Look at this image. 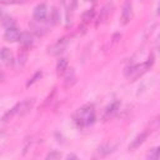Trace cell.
I'll use <instances>...</instances> for the list:
<instances>
[{"label":"cell","mask_w":160,"mask_h":160,"mask_svg":"<svg viewBox=\"0 0 160 160\" xmlns=\"http://www.w3.org/2000/svg\"><path fill=\"white\" fill-rule=\"evenodd\" d=\"M94 15H95V11H94V9H89V10H86V11L82 14V16H81V19H82V22H84V24H88V22H90V21L92 20Z\"/></svg>","instance_id":"cell-19"},{"label":"cell","mask_w":160,"mask_h":160,"mask_svg":"<svg viewBox=\"0 0 160 160\" xmlns=\"http://www.w3.org/2000/svg\"><path fill=\"white\" fill-rule=\"evenodd\" d=\"M26 59H28V50L22 48V49L19 51L18 60H16V61H14V62H16V68H18V69H21V68L25 65Z\"/></svg>","instance_id":"cell-14"},{"label":"cell","mask_w":160,"mask_h":160,"mask_svg":"<svg viewBox=\"0 0 160 160\" xmlns=\"http://www.w3.org/2000/svg\"><path fill=\"white\" fill-rule=\"evenodd\" d=\"M68 42H69V40H68V38L65 36V38H61V39H59L51 48H49V54H51V55H54V56H58V55H60L64 50H65V48H66V45H68Z\"/></svg>","instance_id":"cell-5"},{"label":"cell","mask_w":160,"mask_h":160,"mask_svg":"<svg viewBox=\"0 0 160 160\" xmlns=\"http://www.w3.org/2000/svg\"><path fill=\"white\" fill-rule=\"evenodd\" d=\"M74 121L80 128H86L95 121V109L91 104L82 105L74 114Z\"/></svg>","instance_id":"cell-1"},{"label":"cell","mask_w":160,"mask_h":160,"mask_svg":"<svg viewBox=\"0 0 160 160\" xmlns=\"http://www.w3.org/2000/svg\"><path fill=\"white\" fill-rule=\"evenodd\" d=\"M15 115H19V102H18L14 108H11V109L2 116V121H8V120H10L11 118H14Z\"/></svg>","instance_id":"cell-18"},{"label":"cell","mask_w":160,"mask_h":160,"mask_svg":"<svg viewBox=\"0 0 160 160\" xmlns=\"http://www.w3.org/2000/svg\"><path fill=\"white\" fill-rule=\"evenodd\" d=\"M116 110H118V102H114V104H111L108 109H106V111H105V118H109V116H111L114 112H116Z\"/></svg>","instance_id":"cell-23"},{"label":"cell","mask_w":160,"mask_h":160,"mask_svg":"<svg viewBox=\"0 0 160 160\" xmlns=\"http://www.w3.org/2000/svg\"><path fill=\"white\" fill-rule=\"evenodd\" d=\"M0 24L8 29V28L15 26V20H14L12 18H10V16H2L1 20H0Z\"/></svg>","instance_id":"cell-20"},{"label":"cell","mask_w":160,"mask_h":160,"mask_svg":"<svg viewBox=\"0 0 160 160\" xmlns=\"http://www.w3.org/2000/svg\"><path fill=\"white\" fill-rule=\"evenodd\" d=\"M0 14H1V11H0Z\"/></svg>","instance_id":"cell-30"},{"label":"cell","mask_w":160,"mask_h":160,"mask_svg":"<svg viewBox=\"0 0 160 160\" xmlns=\"http://www.w3.org/2000/svg\"><path fill=\"white\" fill-rule=\"evenodd\" d=\"M4 78H5V74H4L2 69L0 68V81H2V80H4Z\"/></svg>","instance_id":"cell-27"},{"label":"cell","mask_w":160,"mask_h":160,"mask_svg":"<svg viewBox=\"0 0 160 160\" xmlns=\"http://www.w3.org/2000/svg\"><path fill=\"white\" fill-rule=\"evenodd\" d=\"M41 75H42V74H41V71H38V72H35V74H34V76H32V78H31L29 81H28L26 86H30V85H32L34 82H36V81H38V79H40V78H41Z\"/></svg>","instance_id":"cell-25"},{"label":"cell","mask_w":160,"mask_h":160,"mask_svg":"<svg viewBox=\"0 0 160 160\" xmlns=\"http://www.w3.org/2000/svg\"><path fill=\"white\" fill-rule=\"evenodd\" d=\"M0 58L6 65H12L14 61H15L14 60V55H12V52H11V50L9 48H2L0 50Z\"/></svg>","instance_id":"cell-9"},{"label":"cell","mask_w":160,"mask_h":160,"mask_svg":"<svg viewBox=\"0 0 160 160\" xmlns=\"http://www.w3.org/2000/svg\"><path fill=\"white\" fill-rule=\"evenodd\" d=\"M19 42L21 44V46L26 50H29L30 48L34 46L35 44V36L32 32L30 31H24V32H20V36H19Z\"/></svg>","instance_id":"cell-3"},{"label":"cell","mask_w":160,"mask_h":160,"mask_svg":"<svg viewBox=\"0 0 160 160\" xmlns=\"http://www.w3.org/2000/svg\"><path fill=\"white\" fill-rule=\"evenodd\" d=\"M65 79H64V85H65V88H70V86H72L74 84H75V81H76V76H75V71H74V69H69L68 68V70L65 71Z\"/></svg>","instance_id":"cell-10"},{"label":"cell","mask_w":160,"mask_h":160,"mask_svg":"<svg viewBox=\"0 0 160 160\" xmlns=\"http://www.w3.org/2000/svg\"><path fill=\"white\" fill-rule=\"evenodd\" d=\"M146 138H148V131H142L141 134H139V135L131 141V144L129 145V150H135L136 148H139V146L146 140Z\"/></svg>","instance_id":"cell-12"},{"label":"cell","mask_w":160,"mask_h":160,"mask_svg":"<svg viewBox=\"0 0 160 160\" xmlns=\"http://www.w3.org/2000/svg\"><path fill=\"white\" fill-rule=\"evenodd\" d=\"M68 59H65V58H61L59 61H58V64H56V74L58 75H64L65 74V71L68 70Z\"/></svg>","instance_id":"cell-16"},{"label":"cell","mask_w":160,"mask_h":160,"mask_svg":"<svg viewBox=\"0 0 160 160\" xmlns=\"http://www.w3.org/2000/svg\"><path fill=\"white\" fill-rule=\"evenodd\" d=\"M19 36H20V31L12 26V28H8L4 32V39L8 41V42H15V41H19Z\"/></svg>","instance_id":"cell-8"},{"label":"cell","mask_w":160,"mask_h":160,"mask_svg":"<svg viewBox=\"0 0 160 160\" xmlns=\"http://www.w3.org/2000/svg\"><path fill=\"white\" fill-rule=\"evenodd\" d=\"M149 69H150V66L146 62H144V64H136V65H130V66H128L125 69L124 75H125V78L128 80L134 81V80L139 79L140 76H142Z\"/></svg>","instance_id":"cell-2"},{"label":"cell","mask_w":160,"mask_h":160,"mask_svg":"<svg viewBox=\"0 0 160 160\" xmlns=\"http://www.w3.org/2000/svg\"><path fill=\"white\" fill-rule=\"evenodd\" d=\"M35 105V99H25L24 101L19 102V116H24L25 114H28Z\"/></svg>","instance_id":"cell-7"},{"label":"cell","mask_w":160,"mask_h":160,"mask_svg":"<svg viewBox=\"0 0 160 160\" xmlns=\"http://www.w3.org/2000/svg\"><path fill=\"white\" fill-rule=\"evenodd\" d=\"M78 4V0H62V5L66 10V18H69V15L72 14V11L75 10Z\"/></svg>","instance_id":"cell-15"},{"label":"cell","mask_w":160,"mask_h":160,"mask_svg":"<svg viewBox=\"0 0 160 160\" xmlns=\"http://www.w3.org/2000/svg\"><path fill=\"white\" fill-rule=\"evenodd\" d=\"M111 9H112V5H111V4H106V5H104V6L101 8L100 14H99V18H98V22H96V25L104 22V21L109 18V15H110V12H111Z\"/></svg>","instance_id":"cell-11"},{"label":"cell","mask_w":160,"mask_h":160,"mask_svg":"<svg viewBox=\"0 0 160 160\" xmlns=\"http://www.w3.org/2000/svg\"><path fill=\"white\" fill-rule=\"evenodd\" d=\"M131 18H132V5H131L130 0H126L124 2L122 10H121V22L124 25H126V24H129Z\"/></svg>","instance_id":"cell-6"},{"label":"cell","mask_w":160,"mask_h":160,"mask_svg":"<svg viewBox=\"0 0 160 160\" xmlns=\"http://www.w3.org/2000/svg\"><path fill=\"white\" fill-rule=\"evenodd\" d=\"M66 159H78V156H76V155H72V154H69V155L66 156Z\"/></svg>","instance_id":"cell-28"},{"label":"cell","mask_w":160,"mask_h":160,"mask_svg":"<svg viewBox=\"0 0 160 160\" xmlns=\"http://www.w3.org/2000/svg\"><path fill=\"white\" fill-rule=\"evenodd\" d=\"M61 152L60 151H58V150H52V151H50L48 155H46V160H59V159H61Z\"/></svg>","instance_id":"cell-22"},{"label":"cell","mask_w":160,"mask_h":160,"mask_svg":"<svg viewBox=\"0 0 160 160\" xmlns=\"http://www.w3.org/2000/svg\"><path fill=\"white\" fill-rule=\"evenodd\" d=\"M25 0H0V4L4 5H14V4H22Z\"/></svg>","instance_id":"cell-26"},{"label":"cell","mask_w":160,"mask_h":160,"mask_svg":"<svg viewBox=\"0 0 160 160\" xmlns=\"http://www.w3.org/2000/svg\"><path fill=\"white\" fill-rule=\"evenodd\" d=\"M88 1H95V0H88Z\"/></svg>","instance_id":"cell-29"},{"label":"cell","mask_w":160,"mask_h":160,"mask_svg":"<svg viewBox=\"0 0 160 160\" xmlns=\"http://www.w3.org/2000/svg\"><path fill=\"white\" fill-rule=\"evenodd\" d=\"M158 154H159V148H152V149L148 152V159L155 160V159H158Z\"/></svg>","instance_id":"cell-24"},{"label":"cell","mask_w":160,"mask_h":160,"mask_svg":"<svg viewBox=\"0 0 160 160\" xmlns=\"http://www.w3.org/2000/svg\"><path fill=\"white\" fill-rule=\"evenodd\" d=\"M48 8L45 4H39L35 9H34V12H32V18L35 21H39V22H44L46 19H48Z\"/></svg>","instance_id":"cell-4"},{"label":"cell","mask_w":160,"mask_h":160,"mask_svg":"<svg viewBox=\"0 0 160 160\" xmlns=\"http://www.w3.org/2000/svg\"><path fill=\"white\" fill-rule=\"evenodd\" d=\"M48 19H49V22L51 25L58 24V21L60 20V16H59V11H58L56 8H52V10L50 11V14H48Z\"/></svg>","instance_id":"cell-17"},{"label":"cell","mask_w":160,"mask_h":160,"mask_svg":"<svg viewBox=\"0 0 160 160\" xmlns=\"http://www.w3.org/2000/svg\"><path fill=\"white\" fill-rule=\"evenodd\" d=\"M30 26H31L32 31H34L35 34H38V35H44V34L48 31V30H46V26H36L35 22H31Z\"/></svg>","instance_id":"cell-21"},{"label":"cell","mask_w":160,"mask_h":160,"mask_svg":"<svg viewBox=\"0 0 160 160\" xmlns=\"http://www.w3.org/2000/svg\"><path fill=\"white\" fill-rule=\"evenodd\" d=\"M116 148H118V144H110V142H108V144H104V145L99 146L98 152H99V155H101V156H106V155L111 154L112 151H115Z\"/></svg>","instance_id":"cell-13"}]
</instances>
